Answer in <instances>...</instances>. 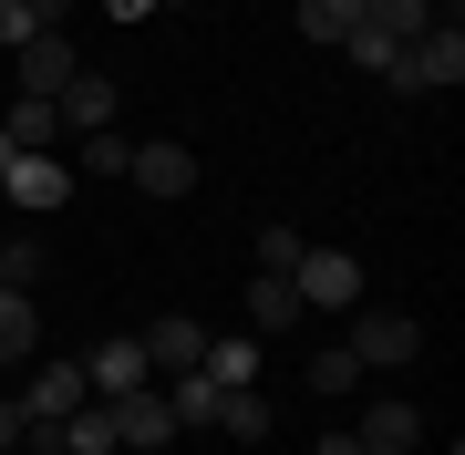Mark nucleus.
Segmentation results:
<instances>
[{
  "label": "nucleus",
  "mask_w": 465,
  "mask_h": 455,
  "mask_svg": "<svg viewBox=\"0 0 465 455\" xmlns=\"http://www.w3.org/2000/svg\"><path fill=\"white\" fill-rule=\"evenodd\" d=\"M290 290H300V311H351V301H362V259L311 238V249H300V270H290Z\"/></svg>",
  "instance_id": "obj_2"
},
{
  "label": "nucleus",
  "mask_w": 465,
  "mask_h": 455,
  "mask_svg": "<svg viewBox=\"0 0 465 455\" xmlns=\"http://www.w3.org/2000/svg\"><path fill=\"white\" fill-rule=\"evenodd\" d=\"M124 186H134V197H197V145H134L124 155Z\"/></svg>",
  "instance_id": "obj_7"
},
{
  "label": "nucleus",
  "mask_w": 465,
  "mask_h": 455,
  "mask_svg": "<svg viewBox=\"0 0 465 455\" xmlns=\"http://www.w3.org/2000/svg\"><path fill=\"white\" fill-rule=\"evenodd\" d=\"M114 455H124V445H114Z\"/></svg>",
  "instance_id": "obj_30"
},
{
  "label": "nucleus",
  "mask_w": 465,
  "mask_h": 455,
  "mask_svg": "<svg viewBox=\"0 0 465 455\" xmlns=\"http://www.w3.org/2000/svg\"><path fill=\"white\" fill-rule=\"evenodd\" d=\"M269 424H280V414H269V393H259V383H228V393H217V435L269 445Z\"/></svg>",
  "instance_id": "obj_14"
},
{
  "label": "nucleus",
  "mask_w": 465,
  "mask_h": 455,
  "mask_svg": "<svg viewBox=\"0 0 465 455\" xmlns=\"http://www.w3.org/2000/svg\"><path fill=\"white\" fill-rule=\"evenodd\" d=\"M73 73H84V52H73L63 32H32V42L11 52V84H21V94H63Z\"/></svg>",
  "instance_id": "obj_9"
},
{
  "label": "nucleus",
  "mask_w": 465,
  "mask_h": 455,
  "mask_svg": "<svg viewBox=\"0 0 465 455\" xmlns=\"http://www.w3.org/2000/svg\"><path fill=\"white\" fill-rule=\"evenodd\" d=\"M32 280H42V238L11 228V238H0V290H32Z\"/></svg>",
  "instance_id": "obj_23"
},
{
  "label": "nucleus",
  "mask_w": 465,
  "mask_h": 455,
  "mask_svg": "<svg viewBox=\"0 0 465 455\" xmlns=\"http://www.w3.org/2000/svg\"><path fill=\"white\" fill-rule=\"evenodd\" d=\"M362 455H424V414L403 404V393H382L362 414Z\"/></svg>",
  "instance_id": "obj_12"
},
{
  "label": "nucleus",
  "mask_w": 465,
  "mask_h": 455,
  "mask_svg": "<svg viewBox=\"0 0 465 455\" xmlns=\"http://www.w3.org/2000/svg\"><path fill=\"white\" fill-rule=\"evenodd\" d=\"M11 445H21V404L0 393V455H11Z\"/></svg>",
  "instance_id": "obj_27"
},
{
  "label": "nucleus",
  "mask_w": 465,
  "mask_h": 455,
  "mask_svg": "<svg viewBox=\"0 0 465 455\" xmlns=\"http://www.w3.org/2000/svg\"><path fill=\"white\" fill-rule=\"evenodd\" d=\"M434 84H465V21L445 11V21H434V32H414V42H403V94H434Z\"/></svg>",
  "instance_id": "obj_3"
},
{
  "label": "nucleus",
  "mask_w": 465,
  "mask_h": 455,
  "mask_svg": "<svg viewBox=\"0 0 465 455\" xmlns=\"http://www.w3.org/2000/svg\"><path fill=\"white\" fill-rule=\"evenodd\" d=\"M11 155H21V145H11V135H0V166H11Z\"/></svg>",
  "instance_id": "obj_29"
},
{
  "label": "nucleus",
  "mask_w": 465,
  "mask_h": 455,
  "mask_svg": "<svg viewBox=\"0 0 465 455\" xmlns=\"http://www.w3.org/2000/svg\"><path fill=\"white\" fill-rule=\"evenodd\" d=\"M84 383H94V404H114V393H145L155 383V362H145V341L114 331V341H94L84 352Z\"/></svg>",
  "instance_id": "obj_6"
},
{
  "label": "nucleus",
  "mask_w": 465,
  "mask_h": 455,
  "mask_svg": "<svg viewBox=\"0 0 465 455\" xmlns=\"http://www.w3.org/2000/svg\"><path fill=\"white\" fill-rule=\"evenodd\" d=\"M351 21H362V0H300V32L311 42H351Z\"/></svg>",
  "instance_id": "obj_22"
},
{
  "label": "nucleus",
  "mask_w": 465,
  "mask_h": 455,
  "mask_svg": "<svg viewBox=\"0 0 465 455\" xmlns=\"http://www.w3.org/2000/svg\"><path fill=\"white\" fill-rule=\"evenodd\" d=\"M11 404H21V424H63L73 404H94V383H84V362H42L32 393H11Z\"/></svg>",
  "instance_id": "obj_10"
},
{
  "label": "nucleus",
  "mask_w": 465,
  "mask_h": 455,
  "mask_svg": "<svg viewBox=\"0 0 465 455\" xmlns=\"http://www.w3.org/2000/svg\"><path fill=\"white\" fill-rule=\"evenodd\" d=\"M114 445L124 455H155V445H176V414H166V393H114Z\"/></svg>",
  "instance_id": "obj_11"
},
{
  "label": "nucleus",
  "mask_w": 465,
  "mask_h": 455,
  "mask_svg": "<svg viewBox=\"0 0 465 455\" xmlns=\"http://www.w3.org/2000/svg\"><path fill=\"white\" fill-rule=\"evenodd\" d=\"M52 445L63 455H114V404H73L63 424H52Z\"/></svg>",
  "instance_id": "obj_18"
},
{
  "label": "nucleus",
  "mask_w": 465,
  "mask_h": 455,
  "mask_svg": "<svg viewBox=\"0 0 465 455\" xmlns=\"http://www.w3.org/2000/svg\"><path fill=\"white\" fill-rule=\"evenodd\" d=\"M32 331H42L32 290H0V362H21V352H32Z\"/></svg>",
  "instance_id": "obj_21"
},
{
  "label": "nucleus",
  "mask_w": 465,
  "mask_h": 455,
  "mask_svg": "<svg viewBox=\"0 0 465 455\" xmlns=\"http://www.w3.org/2000/svg\"><path fill=\"white\" fill-rule=\"evenodd\" d=\"M341 352L362 362V372H403V362L424 352V321L414 311H351V341H341Z\"/></svg>",
  "instance_id": "obj_1"
},
{
  "label": "nucleus",
  "mask_w": 465,
  "mask_h": 455,
  "mask_svg": "<svg viewBox=\"0 0 465 455\" xmlns=\"http://www.w3.org/2000/svg\"><path fill=\"white\" fill-rule=\"evenodd\" d=\"M0 135H11L21 155H52V145H63V114H52V94H11V104H0Z\"/></svg>",
  "instance_id": "obj_13"
},
{
  "label": "nucleus",
  "mask_w": 465,
  "mask_h": 455,
  "mask_svg": "<svg viewBox=\"0 0 465 455\" xmlns=\"http://www.w3.org/2000/svg\"><path fill=\"white\" fill-rule=\"evenodd\" d=\"M0 197H11L21 218H52V207L73 197V166L63 155H11V166H0Z\"/></svg>",
  "instance_id": "obj_4"
},
{
  "label": "nucleus",
  "mask_w": 465,
  "mask_h": 455,
  "mask_svg": "<svg viewBox=\"0 0 465 455\" xmlns=\"http://www.w3.org/2000/svg\"><path fill=\"white\" fill-rule=\"evenodd\" d=\"M341 52L372 73V84H393V94H403V42H382V32H362V21H351V42H341Z\"/></svg>",
  "instance_id": "obj_20"
},
{
  "label": "nucleus",
  "mask_w": 465,
  "mask_h": 455,
  "mask_svg": "<svg viewBox=\"0 0 465 455\" xmlns=\"http://www.w3.org/2000/svg\"><path fill=\"white\" fill-rule=\"evenodd\" d=\"M300 249H311L300 228H259V270H269V280H290V270H300Z\"/></svg>",
  "instance_id": "obj_24"
},
{
  "label": "nucleus",
  "mask_w": 465,
  "mask_h": 455,
  "mask_svg": "<svg viewBox=\"0 0 465 455\" xmlns=\"http://www.w3.org/2000/svg\"><path fill=\"white\" fill-rule=\"evenodd\" d=\"M207 383H259V331H207Z\"/></svg>",
  "instance_id": "obj_16"
},
{
  "label": "nucleus",
  "mask_w": 465,
  "mask_h": 455,
  "mask_svg": "<svg viewBox=\"0 0 465 455\" xmlns=\"http://www.w3.org/2000/svg\"><path fill=\"white\" fill-rule=\"evenodd\" d=\"M238 311H249V331H259V341H280V331H290V321H300V290L259 270V280H249V301H238Z\"/></svg>",
  "instance_id": "obj_15"
},
{
  "label": "nucleus",
  "mask_w": 465,
  "mask_h": 455,
  "mask_svg": "<svg viewBox=\"0 0 465 455\" xmlns=\"http://www.w3.org/2000/svg\"><path fill=\"white\" fill-rule=\"evenodd\" d=\"M124 155H134V145L104 124V135H73V155H63V166H73V186H84V176H94V186H114V176H124Z\"/></svg>",
  "instance_id": "obj_17"
},
{
  "label": "nucleus",
  "mask_w": 465,
  "mask_h": 455,
  "mask_svg": "<svg viewBox=\"0 0 465 455\" xmlns=\"http://www.w3.org/2000/svg\"><path fill=\"white\" fill-rule=\"evenodd\" d=\"M63 11H73V0H21V21H32V32H63Z\"/></svg>",
  "instance_id": "obj_26"
},
{
  "label": "nucleus",
  "mask_w": 465,
  "mask_h": 455,
  "mask_svg": "<svg viewBox=\"0 0 465 455\" xmlns=\"http://www.w3.org/2000/svg\"><path fill=\"white\" fill-rule=\"evenodd\" d=\"M52 114H63V145H73V135H104V124H114V73L84 63L63 94H52Z\"/></svg>",
  "instance_id": "obj_8"
},
{
  "label": "nucleus",
  "mask_w": 465,
  "mask_h": 455,
  "mask_svg": "<svg viewBox=\"0 0 465 455\" xmlns=\"http://www.w3.org/2000/svg\"><path fill=\"white\" fill-rule=\"evenodd\" d=\"M351 383H362V362H351V352H321V362H311V393H351Z\"/></svg>",
  "instance_id": "obj_25"
},
{
  "label": "nucleus",
  "mask_w": 465,
  "mask_h": 455,
  "mask_svg": "<svg viewBox=\"0 0 465 455\" xmlns=\"http://www.w3.org/2000/svg\"><path fill=\"white\" fill-rule=\"evenodd\" d=\"M434 0H362V32H382V42H414V32H434Z\"/></svg>",
  "instance_id": "obj_19"
},
{
  "label": "nucleus",
  "mask_w": 465,
  "mask_h": 455,
  "mask_svg": "<svg viewBox=\"0 0 465 455\" xmlns=\"http://www.w3.org/2000/svg\"><path fill=\"white\" fill-rule=\"evenodd\" d=\"M321 455H362V435H321Z\"/></svg>",
  "instance_id": "obj_28"
},
{
  "label": "nucleus",
  "mask_w": 465,
  "mask_h": 455,
  "mask_svg": "<svg viewBox=\"0 0 465 455\" xmlns=\"http://www.w3.org/2000/svg\"><path fill=\"white\" fill-rule=\"evenodd\" d=\"M134 341H145L155 383H166V372H197V362H207V321H197V311H155V321H145Z\"/></svg>",
  "instance_id": "obj_5"
}]
</instances>
